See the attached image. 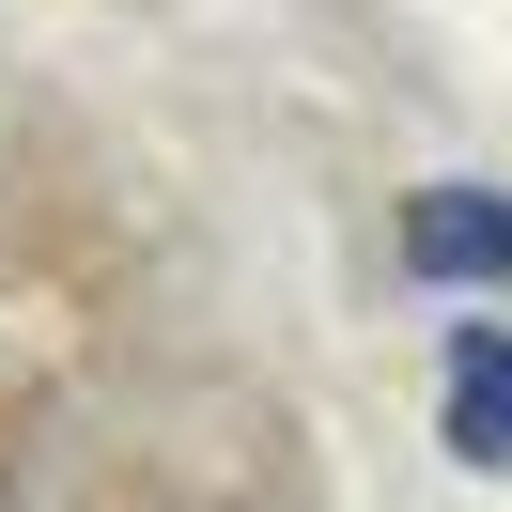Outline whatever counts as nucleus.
<instances>
[{"mask_svg": "<svg viewBox=\"0 0 512 512\" xmlns=\"http://www.w3.org/2000/svg\"><path fill=\"white\" fill-rule=\"evenodd\" d=\"M404 264L419 280H512V187H419L404 202Z\"/></svg>", "mask_w": 512, "mask_h": 512, "instance_id": "1", "label": "nucleus"}, {"mask_svg": "<svg viewBox=\"0 0 512 512\" xmlns=\"http://www.w3.org/2000/svg\"><path fill=\"white\" fill-rule=\"evenodd\" d=\"M450 466H512V326H466L450 342Z\"/></svg>", "mask_w": 512, "mask_h": 512, "instance_id": "2", "label": "nucleus"}]
</instances>
